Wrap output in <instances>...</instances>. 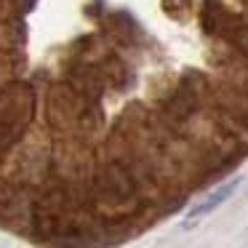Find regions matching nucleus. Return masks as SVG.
Wrapping results in <instances>:
<instances>
[{
  "label": "nucleus",
  "mask_w": 248,
  "mask_h": 248,
  "mask_svg": "<svg viewBox=\"0 0 248 248\" xmlns=\"http://www.w3.org/2000/svg\"><path fill=\"white\" fill-rule=\"evenodd\" d=\"M35 118V93L27 83H11L0 91V155L11 152Z\"/></svg>",
  "instance_id": "nucleus-1"
},
{
  "label": "nucleus",
  "mask_w": 248,
  "mask_h": 248,
  "mask_svg": "<svg viewBox=\"0 0 248 248\" xmlns=\"http://www.w3.org/2000/svg\"><path fill=\"white\" fill-rule=\"evenodd\" d=\"M237 187H240V176H235V179H230V182L219 184V187H216L214 192H208L198 205H192V208H189L187 221H198V219H203V216H208L211 211H216L221 203H227V200L232 198V192H235Z\"/></svg>",
  "instance_id": "nucleus-2"
},
{
  "label": "nucleus",
  "mask_w": 248,
  "mask_h": 248,
  "mask_svg": "<svg viewBox=\"0 0 248 248\" xmlns=\"http://www.w3.org/2000/svg\"><path fill=\"white\" fill-rule=\"evenodd\" d=\"M232 43L237 46V51H240L243 56H248V24H240V27L232 32Z\"/></svg>",
  "instance_id": "nucleus-3"
},
{
  "label": "nucleus",
  "mask_w": 248,
  "mask_h": 248,
  "mask_svg": "<svg viewBox=\"0 0 248 248\" xmlns=\"http://www.w3.org/2000/svg\"><path fill=\"white\" fill-rule=\"evenodd\" d=\"M246 91H248V80H246Z\"/></svg>",
  "instance_id": "nucleus-4"
}]
</instances>
